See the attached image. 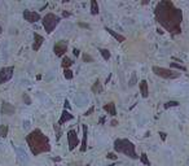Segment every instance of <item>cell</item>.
Returning <instances> with one entry per match:
<instances>
[{
  "mask_svg": "<svg viewBox=\"0 0 189 166\" xmlns=\"http://www.w3.org/2000/svg\"><path fill=\"white\" fill-rule=\"evenodd\" d=\"M155 20L166 31L171 35L181 34V22H183V10L175 7L170 0H161L154 9Z\"/></svg>",
  "mask_w": 189,
  "mask_h": 166,
  "instance_id": "obj_1",
  "label": "cell"
},
{
  "mask_svg": "<svg viewBox=\"0 0 189 166\" xmlns=\"http://www.w3.org/2000/svg\"><path fill=\"white\" fill-rule=\"evenodd\" d=\"M26 143L30 148L33 156H38L40 153H47L51 151V143L47 135H44L40 129H35L26 135Z\"/></svg>",
  "mask_w": 189,
  "mask_h": 166,
  "instance_id": "obj_2",
  "label": "cell"
},
{
  "mask_svg": "<svg viewBox=\"0 0 189 166\" xmlns=\"http://www.w3.org/2000/svg\"><path fill=\"white\" fill-rule=\"evenodd\" d=\"M114 149H115V152H118V153L126 154L128 158H132V160L140 158V156H137V153H136L135 144L128 139H115L114 140Z\"/></svg>",
  "mask_w": 189,
  "mask_h": 166,
  "instance_id": "obj_3",
  "label": "cell"
},
{
  "mask_svg": "<svg viewBox=\"0 0 189 166\" xmlns=\"http://www.w3.org/2000/svg\"><path fill=\"white\" fill-rule=\"evenodd\" d=\"M60 21H61V18L58 16H56L55 13H47L42 20V23H43V27H44L45 33L47 34L53 33L57 27V25L60 23Z\"/></svg>",
  "mask_w": 189,
  "mask_h": 166,
  "instance_id": "obj_4",
  "label": "cell"
},
{
  "mask_svg": "<svg viewBox=\"0 0 189 166\" xmlns=\"http://www.w3.org/2000/svg\"><path fill=\"white\" fill-rule=\"evenodd\" d=\"M152 70L157 77H161L163 79H176L180 77L179 72H175V70H172V69L162 68V66H153Z\"/></svg>",
  "mask_w": 189,
  "mask_h": 166,
  "instance_id": "obj_5",
  "label": "cell"
},
{
  "mask_svg": "<svg viewBox=\"0 0 189 166\" xmlns=\"http://www.w3.org/2000/svg\"><path fill=\"white\" fill-rule=\"evenodd\" d=\"M14 73V66H5L0 69V84H4L12 79Z\"/></svg>",
  "mask_w": 189,
  "mask_h": 166,
  "instance_id": "obj_6",
  "label": "cell"
},
{
  "mask_svg": "<svg viewBox=\"0 0 189 166\" xmlns=\"http://www.w3.org/2000/svg\"><path fill=\"white\" fill-rule=\"evenodd\" d=\"M67 143H69V151H74L79 146V137H78L77 130H69V132H67Z\"/></svg>",
  "mask_w": 189,
  "mask_h": 166,
  "instance_id": "obj_7",
  "label": "cell"
},
{
  "mask_svg": "<svg viewBox=\"0 0 189 166\" xmlns=\"http://www.w3.org/2000/svg\"><path fill=\"white\" fill-rule=\"evenodd\" d=\"M67 47H69L67 40H60L55 44L53 52H55V55L57 56V57H61V56H63L67 52Z\"/></svg>",
  "mask_w": 189,
  "mask_h": 166,
  "instance_id": "obj_8",
  "label": "cell"
},
{
  "mask_svg": "<svg viewBox=\"0 0 189 166\" xmlns=\"http://www.w3.org/2000/svg\"><path fill=\"white\" fill-rule=\"evenodd\" d=\"M23 18L30 23H35L40 21V15L38 12H33V10H23Z\"/></svg>",
  "mask_w": 189,
  "mask_h": 166,
  "instance_id": "obj_9",
  "label": "cell"
},
{
  "mask_svg": "<svg viewBox=\"0 0 189 166\" xmlns=\"http://www.w3.org/2000/svg\"><path fill=\"white\" fill-rule=\"evenodd\" d=\"M0 113L4 116H13L16 113V107L7 101H3L1 103V108H0Z\"/></svg>",
  "mask_w": 189,
  "mask_h": 166,
  "instance_id": "obj_10",
  "label": "cell"
},
{
  "mask_svg": "<svg viewBox=\"0 0 189 166\" xmlns=\"http://www.w3.org/2000/svg\"><path fill=\"white\" fill-rule=\"evenodd\" d=\"M74 118V116L71 114V113L69 112V110H66V109H63L62 110V113H61V117H60V119H58V125L60 126H62L63 123H66V122H69V121H71V119Z\"/></svg>",
  "mask_w": 189,
  "mask_h": 166,
  "instance_id": "obj_11",
  "label": "cell"
},
{
  "mask_svg": "<svg viewBox=\"0 0 189 166\" xmlns=\"http://www.w3.org/2000/svg\"><path fill=\"white\" fill-rule=\"evenodd\" d=\"M83 129V139H82V146H80V152L87 151V140H88V127L87 125H82Z\"/></svg>",
  "mask_w": 189,
  "mask_h": 166,
  "instance_id": "obj_12",
  "label": "cell"
},
{
  "mask_svg": "<svg viewBox=\"0 0 189 166\" xmlns=\"http://www.w3.org/2000/svg\"><path fill=\"white\" fill-rule=\"evenodd\" d=\"M139 88H140V94L141 96L144 99H147L149 96V86H148V82L145 79L140 80V83H139Z\"/></svg>",
  "mask_w": 189,
  "mask_h": 166,
  "instance_id": "obj_13",
  "label": "cell"
},
{
  "mask_svg": "<svg viewBox=\"0 0 189 166\" xmlns=\"http://www.w3.org/2000/svg\"><path fill=\"white\" fill-rule=\"evenodd\" d=\"M43 42H44V38H43L40 34L34 33V44H33V49H34V51H39V49H40Z\"/></svg>",
  "mask_w": 189,
  "mask_h": 166,
  "instance_id": "obj_14",
  "label": "cell"
},
{
  "mask_svg": "<svg viewBox=\"0 0 189 166\" xmlns=\"http://www.w3.org/2000/svg\"><path fill=\"white\" fill-rule=\"evenodd\" d=\"M102 109H104L106 113H109L112 117H115V116H117V108H115V104H114V103L105 104L104 107H102Z\"/></svg>",
  "mask_w": 189,
  "mask_h": 166,
  "instance_id": "obj_15",
  "label": "cell"
},
{
  "mask_svg": "<svg viewBox=\"0 0 189 166\" xmlns=\"http://www.w3.org/2000/svg\"><path fill=\"white\" fill-rule=\"evenodd\" d=\"M105 30L108 31V33H109L110 35H112V37H113L117 42H119V43H123V42L126 40V37H123V35L118 34L117 31H114V30H112V29H109V27H105Z\"/></svg>",
  "mask_w": 189,
  "mask_h": 166,
  "instance_id": "obj_16",
  "label": "cell"
},
{
  "mask_svg": "<svg viewBox=\"0 0 189 166\" xmlns=\"http://www.w3.org/2000/svg\"><path fill=\"white\" fill-rule=\"evenodd\" d=\"M91 90H92V92H93V94L99 95V94H101V92H102V90H104V87H102V83H101V82H100V80L97 79V80H96V82H95L93 84H92V88H91Z\"/></svg>",
  "mask_w": 189,
  "mask_h": 166,
  "instance_id": "obj_17",
  "label": "cell"
},
{
  "mask_svg": "<svg viewBox=\"0 0 189 166\" xmlns=\"http://www.w3.org/2000/svg\"><path fill=\"white\" fill-rule=\"evenodd\" d=\"M100 13V8H99V4L96 0H92L91 1V15L92 16H97Z\"/></svg>",
  "mask_w": 189,
  "mask_h": 166,
  "instance_id": "obj_18",
  "label": "cell"
},
{
  "mask_svg": "<svg viewBox=\"0 0 189 166\" xmlns=\"http://www.w3.org/2000/svg\"><path fill=\"white\" fill-rule=\"evenodd\" d=\"M71 65H73V61H71V59H69V57H63L62 59V62H61V66L63 69H69V68H71Z\"/></svg>",
  "mask_w": 189,
  "mask_h": 166,
  "instance_id": "obj_19",
  "label": "cell"
},
{
  "mask_svg": "<svg viewBox=\"0 0 189 166\" xmlns=\"http://www.w3.org/2000/svg\"><path fill=\"white\" fill-rule=\"evenodd\" d=\"M100 53H101L102 59H104L105 61H109L110 57H112V53H110V51H109V49H106V48H101V49H100Z\"/></svg>",
  "mask_w": 189,
  "mask_h": 166,
  "instance_id": "obj_20",
  "label": "cell"
},
{
  "mask_svg": "<svg viewBox=\"0 0 189 166\" xmlns=\"http://www.w3.org/2000/svg\"><path fill=\"white\" fill-rule=\"evenodd\" d=\"M9 131V126L8 125H0V136L1 137H7Z\"/></svg>",
  "mask_w": 189,
  "mask_h": 166,
  "instance_id": "obj_21",
  "label": "cell"
},
{
  "mask_svg": "<svg viewBox=\"0 0 189 166\" xmlns=\"http://www.w3.org/2000/svg\"><path fill=\"white\" fill-rule=\"evenodd\" d=\"M170 66H171V69H177V70H181V72H187V68L184 65H179L176 62H171Z\"/></svg>",
  "mask_w": 189,
  "mask_h": 166,
  "instance_id": "obj_22",
  "label": "cell"
},
{
  "mask_svg": "<svg viewBox=\"0 0 189 166\" xmlns=\"http://www.w3.org/2000/svg\"><path fill=\"white\" fill-rule=\"evenodd\" d=\"M140 161H141L144 165L150 166V161H149V158H148V154H147V153H141V154H140Z\"/></svg>",
  "mask_w": 189,
  "mask_h": 166,
  "instance_id": "obj_23",
  "label": "cell"
},
{
  "mask_svg": "<svg viewBox=\"0 0 189 166\" xmlns=\"http://www.w3.org/2000/svg\"><path fill=\"white\" fill-rule=\"evenodd\" d=\"M177 105H179V101H167V103H165V105H163V108L169 109L172 107H177Z\"/></svg>",
  "mask_w": 189,
  "mask_h": 166,
  "instance_id": "obj_24",
  "label": "cell"
},
{
  "mask_svg": "<svg viewBox=\"0 0 189 166\" xmlns=\"http://www.w3.org/2000/svg\"><path fill=\"white\" fill-rule=\"evenodd\" d=\"M63 77H65L67 80H70V79H73L74 74H73V72H71L70 69H66V70H63Z\"/></svg>",
  "mask_w": 189,
  "mask_h": 166,
  "instance_id": "obj_25",
  "label": "cell"
},
{
  "mask_svg": "<svg viewBox=\"0 0 189 166\" xmlns=\"http://www.w3.org/2000/svg\"><path fill=\"white\" fill-rule=\"evenodd\" d=\"M55 131H56V139L58 140L60 136H61V126L58 123H55Z\"/></svg>",
  "mask_w": 189,
  "mask_h": 166,
  "instance_id": "obj_26",
  "label": "cell"
},
{
  "mask_svg": "<svg viewBox=\"0 0 189 166\" xmlns=\"http://www.w3.org/2000/svg\"><path fill=\"white\" fill-rule=\"evenodd\" d=\"M82 59H83L84 62H92V61H93L92 56H90L88 53H85V52H84V53H82Z\"/></svg>",
  "mask_w": 189,
  "mask_h": 166,
  "instance_id": "obj_27",
  "label": "cell"
},
{
  "mask_svg": "<svg viewBox=\"0 0 189 166\" xmlns=\"http://www.w3.org/2000/svg\"><path fill=\"white\" fill-rule=\"evenodd\" d=\"M22 99H23V103L26 104V105H30L31 104V99H30V96H28L27 94H23L22 95Z\"/></svg>",
  "mask_w": 189,
  "mask_h": 166,
  "instance_id": "obj_28",
  "label": "cell"
},
{
  "mask_svg": "<svg viewBox=\"0 0 189 166\" xmlns=\"http://www.w3.org/2000/svg\"><path fill=\"white\" fill-rule=\"evenodd\" d=\"M17 152H18V157H21L23 161H27V160H28L27 156H26V153H25L22 149H17Z\"/></svg>",
  "mask_w": 189,
  "mask_h": 166,
  "instance_id": "obj_29",
  "label": "cell"
},
{
  "mask_svg": "<svg viewBox=\"0 0 189 166\" xmlns=\"http://www.w3.org/2000/svg\"><path fill=\"white\" fill-rule=\"evenodd\" d=\"M106 157H108L109 160H113V161H115L117 158H118V156H117L115 153H113V152H109V153H108V156H106Z\"/></svg>",
  "mask_w": 189,
  "mask_h": 166,
  "instance_id": "obj_30",
  "label": "cell"
},
{
  "mask_svg": "<svg viewBox=\"0 0 189 166\" xmlns=\"http://www.w3.org/2000/svg\"><path fill=\"white\" fill-rule=\"evenodd\" d=\"M93 112H95V107H91V108L88 109L87 112L84 113V116H85V117H88V116H91V114H92V113H93Z\"/></svg>",
  "mask_w": 189,
  "mask_h": 166,
  "instance_id": "obj_31",
  "label": "cell"
},
{
  "mask_svg": "<svg viewBox=\"0 0 189 166\" xmlns=\"http://www.w3.org/2000/svg\"><path fill=\"white\" fill-rule=\"evenodd\" d=\"M135 82H136V74H132V78H131V80H130V87L131 86H134V84H135Z\"/></svg>",
  "mask_w": 189,
  "mask_h": 166,
  "instance_id": "obj_32",
  "label": "cell"
},
{
  "mask_svg": "<svg viewBox=\"0 0 189 166\" xmlns=\"http://www.w3.org/2000/svg\"><path fill=\"white\" fill-rule=\"evenodd\" d=\"M73 53H74V56H75V57H79L80 56V51L78 48H74L73 49Z\"/></svg>",
  "mask_w": 189,
  "mask_h": 166,
  "instance_id": "obj_33",
  "label": "cell"
},
{
  "mask_svg": "<svg viewBox=\"0 0 189 166\" xmlns=\"http://www.w3.org/2000/svg\"><path fill=\"white\" fill-rule=\"evenodd\" d=\"M78 25H79L80 27H83V29H90V25H88V23H84V22H79Z\"/></svg>",
  "mask_w": 189,
  "mask_h": 166,
  "instance_id": "obj_34",
  "label": "cell"
},
{
  "mask_svg": "<svg viewBox=\"0 0 189 166\" xmlns=\"http://www.w3.org/2000/svg\"><path fill=\"white\" fill-rule=\"evenodd\" d=\"M71 16V12H66V10H63L62 12V17H65V18H67V17Z\"/></svg>",
  "mask_w": 189,
  "mask_h": 166,
  "instance_id": "obj_35",
  "label": "cell"
},
{
  "mask_svg": "<svg viewBox=\"0 0 189 166\" xmlns=\"http://www.w3.org/2000/svg\"><path fill=\"white\" fill-rule=\"evenodd\" d=\"M110 125H112L113 127H117V126H118V121H117V119H112V122H110Z\"/></svg>",
  "mask_w": 189,
  "mask_h": 166,
  "instance_id": "obj_36",
  "label": "cell"
},
{
  "mask_svg": "<svg viewBox=\"0 0 189 166\" xmlns=\"http://www.w3.org/2000/svg\"><path fill=\"white\" fill-rule=\"evenodd\" d=\"M69 108H70V101L66 99V100H65V109L67 110V109H69Z\"/></svg>",
  "mask_w": 189,
  "mask_h": 166,
  "instance_id": "obj_37",
  "label": "cell"
},
{
  "mask_svg": "<svg viewBox=\"0 0 189 166\" xmlns=\"http://www.w3.org/2000/svg\"><path fill=\"white\" fill-rule=\"evenodd\" d=\"M69 166H82L80 162H71V164H69Z\"/></svg>",
  "mask_w": 189,
  "mask_h": 166,
  "instance_id": "obj_38",
  "label": "cell"
},
{
  "mask_svg": "<svg viewBox=\"0 0 189 166\" xmlns=\"http://www.w3.org/2000/svg\"><path fill=\"white\" fill-rule=\"evenodd\" d=\"M159 135H161V139H162V140H166V134H165V132L161 131V132H159Z\"/></svg>",
  "mask_w": 189,
  "mask_h": 166,
  "instance_id": "obj_39",
  "label": "cell"
},
{
  "mask_svg": "<svg viewBox=\"0 0 189 166\" xmlns=\"http://www.w3.org/2000/svg\"><path fill=\"white\" fill-rule=\"evenodd\" d=\"M99 123H100V125L105 123V117H101V118H100V119H99Z\"/></svg>",
  "mask_w": 189,
  "mask_h": 166,
  "instance_id": "obj_40",
  "label": "cell"
},
{
  "mask_svg": "<svg viewBox=\"0 0 189 166\" xmlns=\"http://www.w3.org/2000/svg\"><path fill=\"white\" fill-rule=\"evenodd\" d=\"M52 160L55 161V162H58V161H61V157H53Z\"/></svg>",
  "mask_w": 189,
  "mask_h": 166,
  "instance_id": "obj_41",
  "label": "cell"
},
{
  "mask_svg": "<svg viewBox=\"0 0 189 166\" xmlns=\"http://www.w3.org/2000/svg\"><path fill=\"white\" fill-rule=\"evenodd\" d=\"M3 33V29H1V26H0V34H1Z\"/></svg>",
  "mask_w": 189,
  "mask_h": 166,
  "instance_id": "obj_42",
  "label": "cell"
}]
</instances>
